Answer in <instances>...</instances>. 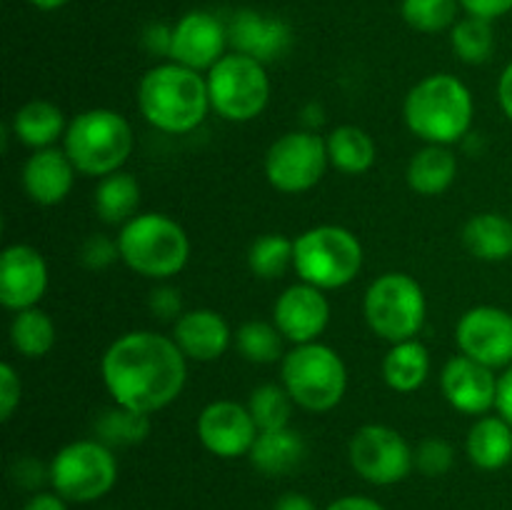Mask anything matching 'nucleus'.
<instances>
[{
  "instance_id": "f257e3e1",
  "label": "nucleus",
  "mask_w": 512,
  "mask_h": 510,
  "mask_svg": "<svg viewBox=\"0 0 512 510\" xmlns=\"http://www.w3.org/2000/svg\"><path fill=\"white\" fill-rule=\"evenodd\" d=\"M100 378L115 405L153 415L180 398L188 383V358L173 335L130 330L105 350Z\"/></svg>"
},
{
  "instance_id": "f03ea898",
  "label": "nucleus",
  "mask_w": 512,
  "mask_h": 510,
  "mask_svg": "<svg viewBox=\"0 0 512 510\" xmlns=\"http://www.w3.org/2000/svg\"><path fill=\"white\" fill-rule=\"evenodd\" d=\"M138 108L140 115L160 133H193L213 110L208 80L198 70L173 60L160 63L140 78Z\"/></svg>"
},
{
  "instance_id": "7ed1b4c3",
  "label": "nucleus",
  "mask_w": 512,
  "mask_h": 510,
  "mask_svg": "<svg viewBox=\"0 0 512 510\" xmlns=\"http://www.w3.org/2000/svg\"><path fill=\"white\" fill-rule=\"evenodd\" d=\"M473 93L450 73H433L405 95L403 118L410 133L428 145H453L473 125Z\"/></svg>"
},
{
  "instance_id": "20e7f679",
  "label": "nucleus",
  "mask_w": 512,
  "mask_h": 510,
  "mask_svg": "<svg viewBox=\"0 0 512 510\" xmlns=\"http://www.w3.org/2000/svg\"><path fill=\"white\" fill-rule=\"evenodd\" d=\"M135 135L125 115L110 108H90L68 123L63 150L75 170L88 178H105L128 163Z\"/></svg>"
},
{
  "instance_id": "39448f33",
  "label": "nucleus",
  "mask_w": 512,
  "mask_h": 510,
  "mask_svg": "<svg viewBox=\"0 0 512 510\" xmlns=\"http://www.w3.org/2000/svg\"><path fill=\"white\" fill-rule=\"evenodd\" d=\"M120 260L150 280L178 275L190 260V238L183 225L163 213H138L120 228Z\"/></svg>"
},
{
  "instance_id": "423d86ee",
  "label": "nucleus",
  "mask_w": 512,
  "mask_h": 510,
  "mask_svg": "<svg viewBox=\"0 0 512 510\" xmlns=\"http://www.w3.org/2000/svg\"><path fill=\"white\" fill-rule=\"evenodd\" d=\"M280 383L295 405L308 413H328L348 390V368L335 348L320 343L295 345L280 360Z\"/></svg>"
},
{
  "instance_id": "0eeeda50",
  "label": "nucleus",
  "mask_w": 512,
  "mask_h": 510,
  "mask_svg": "<svg viewBox=\"0 0 512 510\" xmlns=\"http://www.w3.org/2000/svg\"><path fill=\"white\" fill-rule=\"evenodd\" d=\"M363 245L343 225H315L295 238L293 270L303 283L320 290H338L353 283L363 270Z\"/></svg>"
},
{
  "instance_id": "6e6552de",
  "label": "nucleus",
  "mask_w": 512,
  "mask_h": 510,
  "mask_svg": "<svg viewBox=\"0 0 512 510\" xmlns=\"http://www.w3.org/2000/svg\"><path fill=\"white\" fill-rule=\"evenodd\" d=\"M365 323L378 338L393 343L418 338L425 325V293L408 273H383L368 285L363 298Z\"/></svg>"
},
{
  "instance_id": "1a4fd4ad",
  "label": "nucleus",
  "mask_w": 512,
  "mask_h": 510,
  "mask_svg": "<svg viewBox=\"0 0 512 510\" xmlns=\"http://www.w3.org/2000/svg\"><path fill=\"white\" fill-rule=\"evenodd\" d=\"M50 468V488L68 503H95L118 483V458L98 438L73 440L63 445Z\"/></svg>"
},
{
  "instance_id": "9d476101",
  "label": "nucleus",
  "mask_w": 512,
  "mask_h": 510,
  "mask_svg": "<svg viewBox=\"0 0 512 510\" xmlns=\"http://www.w3.org/2000/svg\"><path fill=\"white\" fill-rule=\"evenodd\" d=\"M210 108L230 123H250L270 103V78L260 60L225 53L205 75Z\"/></svg>"
},
{
  "instance_id": "9b49d317",
  "label": "nucleus",
  "mask_w": 512,
  "mask_h": 510,
  "mask_svg": "<svg viewBox=\"0 0 512 510\" xmlns=\"http://www.w3.org/2000/svg\"><path fill=\"white\" fill-rule=\"evenodd\" d=\"M263 165L265 178L278 193H308L323 180L328 170V145L313 130H290L273 140Z\"/></svg>"
},
{
  "instance_id": "f8f14e48",
  "label": "nucleus",
  "mask_w": 512,
  "mask_h": 510,
  "mask_svg": "<svg viewBox=\"0 0 512 510\" xmlns=\"http://www.w3.org/2000/svg\"><path fill=\"white\" fill-rule=\"evenodd\" d=\"M348 458L355 473L373 485H398L415 468V448L390 425H360L348 445Z\"/></svg>"
},
{
  "instance_id": "ddd939ff",
  "label": "nucleus",
  "mask_w": 512,
  "mask_h": 510,
  "mask_svg": "<svg viewBox=\"0 0 512 510\" xmlns=\"http://www.w3.org/2000/svg\"><path fill=\"white\" fill-rule=\"evenodd\" d=\"M460 353L493 370L512 365V313L498 305H475L455 325Z\"/></svg>"
},
{
  "instance_id": "4468645a",
  "label": "nucleus",
  "mask_w": 512,
  "mask_h": 510,
  "mask_svg": "<svg viewBox=\"0 0 512 510\" xmlns=\"http://www.w3.org/2000/svg\"><path fill=\"white\" fill-rule=\"evenodd\" d=\"M258 433L260 428L255 425L248 405L235 400H215L198 415V438L215 458L233 460L248 455Z\"/></svg>"
},
{
  "instance_id": "2eb2a0df",
  "label": "nucleus",
  "mask_w": 512,
  "mask_h": 510,
  "mask_svg": "<svg viewBox=\"0 0 512 510\" xmlns=\"http://www.w3.org/2000/svg\"><path fill=\"white\" fill-rule=\"evenodd\" d=\"M228 40V23L208 10H190L173 23V43H170V60L193 68L198 73H208L225 55Z\"/></svg>"
},
{
  "instance_id": "dca6fc26",
  "label": "nucleus",
  "mask_w": 512,
  "mask_h": 510,
  "mask_svg": "<svg viewBox=\"0 0 512 510\" xmlns=\"http://www.w3.org/2000/svg\"><path fill=\"white\" fill-rule=\"evenodd\" d=\"M48 263L33 245H8L0 255V303L3 308H35L48 290Z\"/></svg>"
},
{
  "instance_id": "f3484780",
  "label": "nucleus",
  "mask_w": 512,
  "mask_h": 510,
  "mask_svg": "<svg viewBox=\"0 0 512 510\" xmlns=\"http://www.w3.org/2000/svg\"><path fill=\"white\" fill-rule=\"evenodd\" d=\"M228 40L235 53L260 60L263 65L285 58L293 45V28L288 20L260 10H235L228 20Z\"/></svg>"
},
{
  "instance_id": "a211bd4d",
  "label": "nucleus",
  "mask_w": 512,
  "mask_h": 510,
  "mask_svg": "<svg viewBox=\"0 0 512 510\" xmlns=\"http://www.w3.org/2000/svg\"><path fill=\"white\" fill-rule=\"evenodd\" d=\"M498 378L500 375H495L493 368L460 353L445 363L440 373V390L458 413L480 418L498 403Z\"/></svg>"
},
{
  "instance_id": "6ab92c4d",
  "label": "nucleus",
  "mask_w": 512,
  "mask_h": 510,
  "mask_svg": "<svg viewBox=\"0 0 512 510\" xmlns=\"http://www.w3.org/2000/svg\"><path fill=\"white\" fill-rule=\"evenodd\" d=\"M273 323L290 343H315L330 323V303L325 290L303 280L285 288L273 305Z\"/></svg>"
},
{
  "instance_id": "aec40b11",
  "label": "nucleus",
  "mask_w": 512,
  "mask_h": 510,
  "mask_svg": "<svg viewBox=\"0 0 512 510\" xmlns=\"http://www.w3.org/2000/svg\"><path fill=\"white\" fill-rule=\"evenodd\" d=\"M173 340L188 360L213 363L223 358L233 343V330L228 320L213 308L185 310L173 323Z\"/></svg>"
},
{
  "instance_id": "412c9836",
  "label": "nucleus",
  "mask_w": 512,
  "mask_h": 510,
  "mask_svg": "<svg viewBox=\"0 0 512 510\" xmlns=\"http://www.w3.org/2000/svg\"><path fill=\"white\" fill-rule=\"evenodd\" d=\"M75 175L78 170L63 148H43L33 150V155L25 160L20 180H23L25 195L35 205L50 208L68 198L75 185Z\"/></svg>"
},
{
  "instance_id": "4be33fe9",
  "label": "nucleus",
  "mask_w": 512,
  "mask_h": 510,
  "mask_svg": "<svg viewBox=\"0 0 512 510\" xmlns=\"http://www.w3.org/2000/svg\"><path fill=\"white\" fill-rule=\"evenodd\" d=\"M248 458L258 473L268 475V478H280V475L293 473L303 465V460L308 458V443L290 425L275 430H260Z\"/></svg>"
},
{
  "instance_id": "5701e85b",
  "label": "nucleus",
  "mask_w": 512,
  "mask_h": 510,
  "mask_svg": "<svg viewBox=\"0 0 512 510\" xmlns=\"http://www.w3.org/2000/svg\"><path fill=\"white\" fill-rule=\"evenodd\" d=\"M10 130H13L15 140L23 143L25 148L43 150L55 148V143L65 138L68 123H65V115L58 105L38 98L20 105L18 113L10 120Z\"/></svg>"
},
{
  "instance_id": "b1692460",
  "label": "nucleus",
  "mask_w": 512,
  "mask_h": 510,
  "mask_svg": "<svg viewBox=\"0 0 512 510\" xmlns=\"http://www.w3.org/2000/svg\"><path fill=\"white\" fill-rule=\"evenodd\" d=\"M470 463L480 470H503L512 460V425L503 415H480L465 440Z\"/></svg>"
},
{
  "instance_id": "393cba45",
  "label": "nucleus",
  "mask_w": 512,
  "mask_h": 510,
  "mask_svg": "<svg viewBox=\"0 0 512 510\" xmlns=\"http://www.w3.org/2000/svg\"><path fill=\"white\" fill-rule=\"evenodd\" d=\"M458 178V158L448 145H425L410 158L408 185L413 193L435 198L443 195Z\"/></svg>"
},
{
  "instance_id": "a878e982",
  "label": "nucleus",
  "mask_w": 512,
  "mask_h": 510,
  "mask_svg": "<svg viewBox=\"0 0 512 510\" xmlns=\"http://www.w3.org/2000/svg\"><path fill=\"white\" fill-rule=\"evenodd\" d=\"M463 245L473 258L503 263L512 258V220L500 213H478L465 223Z\"/></svg>"
},
{
  "instance_id": "bb28decb",
  "label": "nucleus",
  "mask_w": 512,
  "mask_h": 510,
  "mask_svg": "<svg viewBox=\"0 0 512 510\" xmlns=\"http://www.w3.org/2000/svg\"><path fill=\"white\" fill-rule=\"evenodd\" d=\"M140 200H143V190H140L138 178L133 173L118 170V173L100 178L93 193V208L103 223L123 228L128 220L138 215Z\"/></svg>"
},
{
  "instance_id": "cd10ccee",
  "label": "nucleus",
  "mask_w": 512,
  "mask_h": 510,
  "mask_svg": "<svg viewBox=\"0 0 512 510\" xmlns=\"http://www.w3.org/2000/svg\"><path fill=\"white\" fill-rule=\"evenodd\" d=\"M430 375V353L418 338L393 343L383 358V380L395 393H415Z\"/></svg>"
},
{
  "instance_id": "c85d7f7f",
  "label": "nucleus",
  "mask_w": 512,
  "mask_h": 510,
  "mask_svg": "<svg viewBox=\"0 0 512 510\" xmlns=\"http://www.w3.org/2000/svg\"><path fill=\"white\" fill-rule=\"evenodd\" d=\"M328 145V158L335 170L343 175H363L368 173L378 158V148L370 133H365L358 125H340L325 140Z\"/></svg>"
},
{
  "instance_id": "c756f323",
  "label": "nucleus",
  "mask_w": 512,
  "mask_h": 510,
  "mask_svg": "<svg viewBox=\"0 0 512 510\" xmlns=\"http://www.w3.org/2000/svg\"><path fill=\"white\" fill-rule=\"evenodd\" d=\"M10 345L18 355L23 358H43L50 350L55 348V340H58V330H55L53 318H50L45 310L35 308L18 310L10 320Z\"/></svg>"
},
{
  "instance_id": "7c9ffc66",
  "label": "nucleus",
  "mask_w": 512,
  "mask_h": 510,
  "mask_svg": "<svg viewBox=\"0 0 512 510\" xmlns=\"http://www.w3.org/2000/svg\"><path fill=\"white\" fill-rule=\"evenodd\" d=\"M233 343L248 363L270 365L285 358V335L280 333L278 325L268 320H245L233 333Z\"/></svg>"
},
{
  "instance_id": "2f4dec72",
  "label": "nucleus",
  "mask_w": 512,
  "mask_h": 510,
  "mask_svg": "<svg viewBox=\"0 0 512 510\" xmlns=\"http://www.w3.org/2000/svg\"><path fill=\"white\" fill-rule=\"evenodd\" d=\"M150 435V415L138 410L113 405L95 420V438L108 448H130L140 445Z\"/></svg>"
},
{
  "instance_id": "473e14b6",
  "label": "nucleus",
  "mask_w": 512,
  "mask_h": 510,
  "mask_svg": "<svg viewBox=\"0 0 512 510\" xmlns=\"http://www.w3.org/2000/svg\"><path fill=\"white\" fill-rule=\"evenodd\" d=\"M295 240L283 233H265L248 250V268L260 280H278L293 268Z\"/></svg>"
},
{
  "instance_id": "72a5a7b5",
  "label": "nucleus",
  "mask_w": 512,
  "mask_h": 510,
  "mask_svg": "<svg viewBox=\"0 0 512 510\" xmlns=\"http://www.w3.org/2000/svg\"><path fill=\"white\" fill-rule=\"evenodd\" d=\"M450 45L455 58L468 65L488 63L495 50L493 23L475 15H465L450 28Z\"/></svg>"
},
{
  "instance_id": "f704fd0d",
  "label": "nucleus",
  "mask_w": 512,
  "mask_h": 510,
  "mask_svg": "<svg viewBox=\"0 0 512 510\" xmlns=\"http://www.w3.org/2000/svg\"><path fill=\"white\" fill-rule=\"evenodd\" d=\"M293 398L283 383H263L250 393L248 410L260 430H275L290 425L293 418Z\"/></svg>"
},
{
  "instance_id": "c9c22d12",
  "label": "nucleus",
  "mask_w": 512,
  "mask_h": 510,
  "mask_svg": "<svg viewBox=\"0 0 512 510\" xmlns=\"http://www.w3.org/2000/svg\"><path fill=\"white\" fill-rule=\"evenodd\" d=\"M460 0H403L400 15L413 30L425 35L443 33L458 23Z\"/></svg>"
},
{
  "instance_id": "e433bc0d",
  "label": "nucleus",
  "mask_w": 512,
  "mask_h": 510,
  "mask_svg": "<svg viewBox=\"0 0 512 510\" xmlns=\"http://www.w3.org/2000/svg\"><path fill=\"white\" fill-rule=\"evenodd\" d=\"M455 465V448L445 438H425L415 448V468L428 478L445 475Z\"/></svg>"
},
{
  "instance_id": "4c0bfd02",
  "label": "nucleus",
  "mask_w": 512,
  "mask_h": 510,
  "mask_svg": "<svg viewBox=\"0 0 512 510\" xmlns=\"http://www.w3.org/2000/svg\"><path fill=\"white\" fill-rule=\"evenodd\" d=\"M80 263L85 265L88 270H105L120 260V248H118V238H108V235L93 233L80 243L78 250Z\"/></svg>"
},
{
  "instance_id": "58836bf2",
  "label": "nucleus",
  "mask_w": 512,
  "mask_h": 510,
  "mask_svg": "<svg viewBox=\"0 0 512 510\" xmlns=\"http://www.w3.org/2000/svg\"><path fill=\"white\" fill-rule=\"evenodd\" d=\"M20 398H23V383H20L18 370L10 363L0 365V420L8 423L18 410Z\"/></svg>"
},
{
  "instance_id": "ea45409f",
  "label": "nucleus",
  "mask_w": 512,
  "mask_h": 510,
  "mask_svg": "<svg viewBox=\"0 0 512 510\" xmlns=\"http://www.w3.org/2000/svg\"><path fill=\"white\" fill-rule=\"evenodd\" d=\"M150 313L158 320H178L183 310V295L173 285H158L150 293Z\"/></svg>"
},
{
  "instance_id": "a19ab883",
  "label": "nucleus",
  "mask_w": 512,
  "mask_h": 510,
  "mask_svg": "<svg viewBox=\"0 0 512 510\" xmlns=\"http://www.w3.org/2000/svg\"><path fill=\"white\" fill-rule=\"evenodd\" d=\"M10 473H13V480L20 485V488L35 490V493H38V488L43 485V480H48L50 483V468H45V465L35 458L15 460Z\"/></svg>"
},
{
  "instance_id": "79ce46f5",
  "label": "nucleus",
  "mask_w": 512,
  "mask_h": 510,
  "mask_svg": "<svg viewBox=\"0 0 512 510\" xmlns=\"http://www.w3.org/2000/svg\"><path fill=\"white\" fill-rule=\"evenodd\" d=\"M460 8L465 10V15H475V18L493 23V20L512 13V0H460Z\"/></svg>"
},
{
  "instance_id": "37998d69",
  "label": "nucleus",
  "mask_w": 512,
  "mask_h": 510,
  "mask_svg": "<svg viewBox=\"0 0 512 510\" xmlns=\"http://www.w3.org/2000/svg\"><path fill=\"white\" fill-rule=\"evenodd\" d=\"M170 43H173V25L150 23L143 30V45L150 55H165L170 58Z\"/></svg>"
},
{
  "instance_id": "c03bdc74",
  "label": "nucleus",
  "mask_w": 512,
  "mask_h": 510,
  "mask_svg": "<svg viewBox=\"0 0 512 510\" xmlns=\"http://www.w3.org/2000/svg\"><path fill=\"white\" fill-rule=\"evenodd\" d=\"M23 510H68V500L60 498L55 490H38L25 500Z\"/></svg>"
},
{
  "instance_id": "a18cd8bd",
  "label": "nucleus",
  "mask_w": 512,
  "mask_h": 510,
  "mask_svg": "<svg viewBox=\"0 0 512 510\" xmlns=\"http://www.w3.org/2000/svg\"><path fill=\"white\" fill-rule=\"evenodd\" d=\"M495 410L512 425V365L505 368L503 375L498 378V403H495Z\"/></svg>"
},
{
  "instance_id": "49530a36",
  "label": "nucleus",
  "mask_w": 512,
  "mask_h": 510,
  "mask_svg": "<svg viewBox=\"0 0 512 510\" xmlns=\"http://www.w3.org/2000/svg\"><path fill=\"white\" fill-rule=\"evenodd\" d=\"M325 510H385L378 500L368 498V495H343V498L333 500Z\"/></svg>"
},
{
  "instance_id": "de8ad7c7",
  "label": "nucleus",
  "mask_w": 512,
  "mask_h": 510,
  "mask_svg": "<svg viewBox=\"0 0 512 510\" xmlns=\"http://www.w3.org/2000/svg\"><path fill=\"white\" fill-rule=\"evenodd\" d=\"M273 510H320L315 500L305 493H285L273 503Z\"/></svg>"
},
{
  "instance_id": "09e8293b",
  "label": "nucleus",
  "mask_w": 512,
  "mask_h": 510,
  "mask_svg": "<svg viewBox=\"0 0 512 510\" xmlns=\"http://www.w3.org/2000/svg\"><path fill=\"white\" fill-rule=\"evenodd\" d=\"M498 103L503 113L508 115V120H512V60L505 65L503 75L498 80Z\"/></svg>"
},
{
  "instance_id": "8fccbe9b",
  "label": "nucleus",
  "mask_w": 512,
  "mask_h": 510,
  "mask_svg": "<svg viewBox=\"0 0 512 510\" xmlns=\"http://www.w3.org/2000/svg\"><path fill=\"white\" fill-rule=\"evenodd\" d=\"M28 3L33 5V8L50 13V10H60V8H63V5H68L70 0H28Z\"/></svg>"
}]
</instances>
